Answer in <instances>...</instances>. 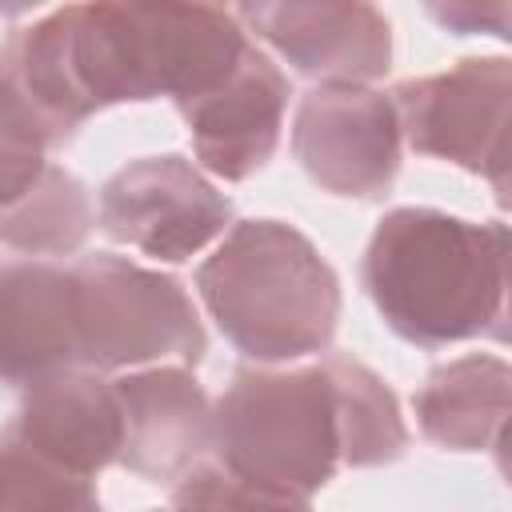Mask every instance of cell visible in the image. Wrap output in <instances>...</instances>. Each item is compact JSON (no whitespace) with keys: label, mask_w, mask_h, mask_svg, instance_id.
<instances>
[{"label":"cell","mask_w":512,"mask_h":512,"mask_svg":"<svg viewBox=\"0 0 512 512\" xmlns=\"http://www.w3.org/2000/svg\"><path fill=\"white\" fill-rule=\"evenodd\" d=\"M244 28L208 0H68L0 48V92L48 148L112 104L188 100L220 84Z\"/></svg>","instance_id":"6da1fadb"},{"label":"cell","mask_w":512,"mask_h":512,"mask_svg":"<svg viewBox=\"0 0 512 512\" xmlns=\"http://www.w3.org/2000/svg\"><path fill=\"white\" fill-rule=\"evenodd\" d=\"M360 280L380 320L416 348L508 336V224L440 208L380 216Z\"/></svg>","instance_id":"7a4b0ae2"},{"label":"cell","mask_w":512,"mask_h":512,"mask_svg":"<svg viewBox=\"0 0 512 512\" xmlns=\"http://www.w3.org/2000/svg\"><path fill=\"white\" fill-rule=\"evenodd\" d=\"M196 296L224 340L256 364L328 352L340 280L316 244L284 220H236L196 268Z\"/></svg>","instance_id":"3957f363"},{"label":"cell","mask_w":512,"mask_h":512,"mask_svg":"<svg viewBox=\"0 0 512 512\" xmlns=\"http://www.w3.org/2000/svg\"><path fill=\"white\" fill-rule=\"evenodd\" d=\"M344 400L332 356L316 364H244L212 404V452L264 496L312 504L344 468Z\"/></svg>","instance_id":"277c9868"},{"label":"cell","mask_w":512,"mask_h":512,"mask_svg":"<svg viewBox=\"0 0 512 512\" xmlns=\"http://www.w3.org/2000/svg\"><path fill=\"white\" fill-rule=\"evenodd\" d=\"M76 368L128 372L148 364L204 360L208 336L184 284L116 252H88L68 264Z\"/></svg>","instance_id":"5b68a950"},{"label":"cell","mask_w":512,"mask_h":512,"mask_svg":"<svg viewBox=\"0 0 512 512\" xmlns=\"http://www.w3.org/2000/svg\"><path fill=\"white\" fill-rule=\"evenodd\" d=\"M388 96L412 152L488 180L496 200L508 204V56H464L444 72L400 80Z\"/></svg>","instance_id":"8992f818"},{"label":"cell","mask_w":512,"mask_h":512,"mask_svg":"<svg viewBox=\"0 0 512 512\" xmlns=\"http://www.w3.org/2000/svg\"><path fill=\"white\" fill-rule=\"evenodd\" d=\"M96 228L152 256L184 264L232 228V200L184 156H140L100 184Z\"/></svg>","instance_id":"52a82bcc"},{"label":"cell","mask_w":512,"mask_h":512,"mask_svg":"<svg viewBox=\"0 0 512 512\" xmlns=\"http://www.w3.org/2000/svg\"><path fill=\"white\" fill-rule=\"evenodd\" d=\"M400 120L372 84H316L300 96L292 152L304 176L344 200H380L400 172Z\"/></svg>","instance_id":"ba28073f"},{"label":"cell","mask_w":512,"mask_h":512,"mask_svg":"<svg viewBox=\"0 0 512 512\" xmlns=\"http://www.w3.org/2000/svg\"><path fill=\"white\" fill-rule=\"evenodd\" d=\"M244 28L296 76L372 84L392 68V24L376 0H236Z\"/></svg>","instance_id":"9c48e42d"},{"label":"cell","mask_w":512,"mask_h":512,"mask_svg":"<svg viewBox=\"0 0 512 512\" xmlns=\"http://www.w3.org/2000/svg\"><path fill=\"white\" fill-rule=\"evenodd\" d=\"M176 108L188 124L200 168L236 184L256 176L280 144L288 112V76L272 64L268 52L248 44L220 84L180 100Z\"/></svg>","instance_id":"30bf717a"},{"label":"cell","mask_w":512,"mask_h":512,"mask_svg":"<svg viewBox=\"0 0 512 512\" xmlns=\"http://www.w3.org/2000/svg\"><path fill=\"white\" fill-rule=\"evenodd\" d=\"M120 404L116 464L148 484H176L212 452V400L184 364L128 368L112 380Z\"/></svg>","instance_id":"8fae6325"},{"label":"cell","mask_w":512,"mask_h":512,"mask_svg":"<svg viewBox=\"0 0 512 512\" xmlns=\"http://www.w3.org/2000/svg\"><path fill=\"white\" fill-rule=\"evenodd\" d=\"M76 368L72 272L0 248V388H28Z\"/></svg>","instance_id":"7c38bea8"},{"label":"cell","mask_w":512,"mask_h":512,"mask_svg":"<svg viewBox=\"0 0 512 512\" xmlns=\"http://www.w3.org/2000/svg\"><path fill=\"white\" fill-rule=\"evenodd\" d=\"M8 428L72 476L96 480L120 452L116 388L92 368H60L24 388Z\"/></svg>","instance_id":"4fadbf2b"},{"label":"cell","mask_w":512,"mask_h":512,"mask_svg":"<svg viewBox=\"0 0 512 512\" xmlns=\"http://www.w3.org/2000/svg\"><path fill=\"white\" fill-rule=\"evenodd\" d=\"M512 368L504 356L472 352L428 372L412 396L416 424L444 452H496L504 444Z\"/></svg>","instance_id":"5bb4252c"},{"label":"cell","mask_w":512,"mask_h":512,"mask_svg":"<svg viewBox=\"0 0 512 512\" xmlns=\"http://www.w3.org/2000/svg\"><path fill=\"white\" fill-rule=\"evenodd\" d=\"M96 228L88 184L68 168L44 164V172L8 204H0V248L36 260L76 256Z\"/></svg>","instance_id":"9a60e30c"},{"label":"cell","mask_w":512,"mask_h":512,"mask_svg":"<svg viewBox=\"0 0 512 512\" xmlns=\"http://www.w3.org/2000/svg\"><path fill=\"white\" fill-rule=\"evenodd\" d=\"M100 504L96 480L72 476L36 448H28L8 424L0 428V508H76Z\"/></svg>","instance_id":"2e32d148"},{"label":"cell","mask_w":512,"mask_h":512,"mask_svg":"<svg viewBox=\"0 0 512 512\" xmlns=\"http://www.w3.org/2000/svg\"><path fill=\"white\" fill-rule=\"evenodd\" d=\"M48 164V144L0 92V204L16 200Z\"/></svg>","instance_id":"e0dca14e"},{"label":"cell","mask_w":512,"mask_h":512,"mask_svg":"<svg viewBox=\"0 0 512 512\" xmlns=\"http://www.w3.org/2000/svg\"><path fill=\"white\" fill-rule=\"evenodd\" d=\"M420 4L452 36L508 40V0H420Z\"/></svg>","instance_id":"ac0fdd59"},{"label":"cell","mask_w":512,"mask_h":512,"mask_svg":"<svg viewBox=\"0 0 512 512\" xmlns=\"http://www.w3.org/2000/svg\"><path fill=\"white\" fill-rule=\"evenodd\" d=\"M44 4H48V0H0V16L16 20V16H28V12L44 8Z\"/></svg>","instance_id":"d6986e66"},{"label":"cell","mask_w":512,"mask_h":512,"mask_svg":"<svg viewBox=\"0 0 512 512\" xmlns=\"http://www.w3.org/2000/svg\"><path fill=\"white\" fill-rule=\"evenodd\" d=\"M208 4H224V0H208Z\"/></svg>","instance_id":"ffe728a7"}]
</instances>
